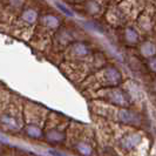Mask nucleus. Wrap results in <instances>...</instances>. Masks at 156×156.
<instances>
[{
  "instance_id": "f257e3e1",
  "label": "nucleus",
  "mask_w": 156,
  "mask_h": 156,
  "mask_svg": "<svg viewBox=\"0 0 156 156\" xmlns=\"http://www.w3.org/2000/svg\"><path fill=\"white\" fill-rule=\"evenodd\" d=\"M147 5L146 0H121L110 7L106 14V21L114 27H125L135 23Z\"/></svg>"
},
{
  "instance_id": "f03ea898",
  "label": "nucleus",
  "mask_w": 156,
  "mask_h": 156,
  "mask_svg": "<svg viewBox=\"0 0 156 156\" xmlns=\"http://www.w3.org/2000/svg\"><path fill=\"white\" fill-rule=\"evenodd\" d=\"M60 16L52 11H42L38 20V23L32 34L31 42L33 47L39 51L51 49L52 39L55 32L62 26Z\"/></svg>"
},
{
  "instance_id": "7ed1b4c3",
  "label": "nucleus",
  "mask_w": 156,
  "mask_h": 156,
  "mask_svg": "<svg viewBox=\"0 0 156 156\" xmlns=\"http://www.w3.org/2000/svg\"><path fill=\"white\" fill-rule=\"evenodd\" d=\"M78 40H81V38L78 37V30L72 25H63L62 23V26L55 32V34L53 35L51 51L62 54V52L67 47Z\"/></svg>"
},
{
  "instance_id": "20e7f679",
  "label": "nucleus",
  "mask_w": 156,
  "mask_h": 156,
  "mask_svg": "<svg viewBox=\"0 0 156 156\" xmlns=\"http://www.w3.org/2000/svg\"><path fill=\"white\" fill-rule=\"evenodd\" d=\"M120 1L121 0H82L81 2L73 6L78 8L82 14L92 18H99L105 16L110 7L119 4Z\"/></svg>"
},
{
  "instance_id": "39448f33",
  "label": "nucleus",
  "mask_w": 156,
  "mask_h": 156,
  "mask_svg": "<svg viewBox=\"0 0 156 156\" xmlns=\"http://www.w3.org/2000/svg\"><path fill=\"white\" fill-rule=\"evenodd\" d=\"M99 96L110 102L120 108H127L132 101V98L128 93V90H125L119 87H109V88H102L99 92Z\"/></svg>"
},
{
  "instance_id": "423d86ee",
  "label": "nucleus",
  "mask_w": 156,
  "mask_h": 156,
  "mask_svg": "<svg viewBox=\"0 0 156 156\" xmlns=\"http://www.w3.org/2000/svg\"><path fill=\"white\" fill-rule=\"evenodd\" d=\"M92 79L96 80L100 83V88H109V87H116L122 81V75L120 70L112 66L102 67L100 70H98Z\"/></svg>"
},
{
  "instance_id": "0eeeda50",
  "label": "nucleus",
  "mask_w": 156,
  "mask_h": 156,
  "mask_svg": "<svg viewBox=\"0 0 156 156\" xmlns=\"http://www.w3.org/2000/svg\"><path fill=\"white\" fill-rule=\"evenodd\" d=\"M116 116L120 122L127 126H140L142 122L140 114L129 108H120L116 112Z\"/></svg>"
},
{
  "instance_id": "6e6552de",
  "label": "nucleus",
  "mask_w": 156,
  "mask_h": 156,
  "mask_svg": "<svg viewBox=\"0 0 156 156\" xmlns=\"http://www.w3.org/2000/svg\"><path fill=\"white\" fill-rule=\"evenodd\" d=\"M121 41L127 46H139L141 42V34L133 25L121 27Z\"/></svg>"
},
{
  "instance_id": "1a4fd4ad",
  "label": "nucleus",
  "mask_w": 156,
  "mask_h": 156,
  "mask_svg": "<svg viewBox=\"0 0 156 156\" xmlns=\"http://www.w3.org/2000/svg\"><path fill=\"white\" fill-rule=\"evenodd\" d=\"M141 141H142V136L140 134L130 133L122 136L119 141V144L122 149H125L127 151H132L135 148H137V146L141 143Z\"/></svg>"
},
{
  "instance_id": "9d476101",
  "label": "nucleus",
  "mask_w": 156,
  "mask_h": 156,
  "mask_svg": "<svg viewBox=\"0 0 156 156\" xmlns=\"http://www.w3.org/2000/svg\"><path fill=\"white\" fill-rule=\"evenodd\" d=\"M0 125L8 130H18L20 128V122L16 115L11 112H5L0 116Z\"/></svg>"
},
{
  "instance_id": "9b49d317",
  "label": "nucleus",
  "mask_w": 156,
  "mask_h": 156,
  "mask_svg": "<svg viewBox=\"0 0 156 156\" xmlns=\"http://www.w3.org/2000/svg\"><path fill=\"white\" fill-rule=\"evenodd\" d=\"M76 150H78L79 154H81L82 156H92L93 154V147L85 141H80L76 143Z\"/></svg>"
},
{
  "instance_id": "f8f14e48",
  "label": "nucleus",
  "mask_w": 156,
  "mask_h": 156,
  "mask_svg": "<svg viewBox=\"0 0 156 156\" xmlns=\"http://www.w3.org/2000/svg\"><path fill=\"white\" fill-rule=\"evenodd\" d=\"M25 132L32 139H41L42 137V130H41V128L35 125H28L26 127Z\"/></svg>"
},
{
  "instance_id": "ddd939ff",
  "label": "nucleus",
  "mask_w": 156,
  "mask_h": 156,
  "mask_svg": "<svg viewBox=\"0 0 156 156\" xmlns=\"http://www.w3.org/2000/svg\"><path fill=\"white\" fill-rule=\"evenodd\" d=\"M46 139L52 143H58V142H61L63 140V134L56 129H53L46 134Z\"/></svg>"
},
{
  "instance_id": "4468645a",
  "label": "nucleus",
  "mask_w": 156,
  "mask_h": 156,
  "mask_svg": "<svg viewBox=\"0 0 156 156\" xmlns=\"http://www.w3.org/2000/svg\"><path fill=\"white\" fill-rule=\"evenodd\" d=\"M144 63H146L147 69L156 74V56H153V58L147 59V60L144 61Z\"/></svg>"
},
{
  "instance_id": "2eb2a0df",
  "label": "nucleus",
  "mask_w": 156,
  "mask_h": 156,
  "mask_svg": "<svg viewBox=\"0 0 156 156\" xmlns=\"http://www.w3.org/2000/svg\"><path fill=\"white\" fill-rule=\"evenodd\" d=\"M102 155L103 156H119V154L116 153V150L112 147H106L102 150Z\"/></svg>"
},
{
  "instance_id": "dca6fc26",
  "label": "nucleus",
  "mask_w": 156,
  "mask_h": 156,
  "mask_svg": "<svg viewBox=\"0 0 156 156\" xmlns=\"http://www.w3.org/2000/svg\"><path fill=\"white\" fill-rule=\"evenodd\" d=\"M49 154H52L53 156H66L65 154H61V153H59V151H56V150H49Z\"/></svg>"
},
{
  "instance_id": "f3484780",
  "label": "nucleus",
  "mask_w": 156,
  "mask_h": 156,
  "mask_svg": "<svg viewBox=\"0 0 156 156\" xmlns=\"http://www.w3.org/2000/svg\"><path fill=\"white\" fill-rule=\"evenodd\" d=\"M65 1L70 2V4H73V5H76V4H79V2H81L82 0H65Z\"/></svg>"
}]
</instances>
